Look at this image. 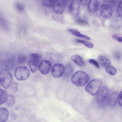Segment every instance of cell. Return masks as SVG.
<instances>
[{
    "mask_svg": "<svg viewBox=\"0 0 122 122\" xmlns=\"http://www.w3.org/2000/svg\"><path fill=\"white\" fill-rule=\"evenodd\" d=\"M77 22L78 24L82 25H86L88 24L86 21L81 19L77 20Z\"/></svg>",
    "mask_w": 122,
    "mask_h": 122,
    "instance_id": "f546056e",
    "label": "cell"
},
{
    "mask_svg": "<svg viewBox=\"0 0 122 122\" xmlns=\"http://www.w3.org/2000/svg\"><path fill=\"white\" fill-rule=\"evenodd\" d=\"M71 60L77 65L80 66H83L85 63L81 57L79 55H74L71 57Z\"/></svg>",
    "mask_w": 122,
    "mask_h": 122,
    "instance_id": "2e32d148",
    "label": "cell"
},
{
    "mask_svg": "<svg viewBox=\"0 0 122 122\" xmlns=\"http://www.w3.org/2000/svg\"><path fill=\"white\" fill-rule=\"evenodd\" d=\"M99 4L97 0H90L88 5L87 8L88 11L91 12H94L97 11L99 9Z\"/></svg>",
    "mask_w": 122,
    "mask_h": 122,
    "instance_id": "7c38bea8",
    "label": "cell"
},
{
    "mask_svg": "<svg viewBox=\"0 0 122 122\" xmlns=\"http://www.w3.org/2000/svg\"><path fill=\"white\" fill-rule=\"evenodd\" d=\"M117 37V35H114L112 36V38L113 39H116Z\"/></svg>",
    "mask_w": 122,
    "mask_h": 122,
    "instance_id": "e575fe53",
    "label": "cell"
},
{
    "mask_svg": "<svg viewBox=\"0 0 122 122\" xmlns=\"http://www.w3.org/2000/svg\"><path fill=\"white\" fill-rule=\"evenodd\" d=\"M113 12L112 7L109 4H103L101 6L100 9L101 15L105 19H109L112 16Z\"/></svg>",
    "mask_w": 122,
    "mask_h": 122,
    "instance_id": "5b68a950",
    "label": "cell"
},
{
    "mask_svg": "<svg viewBox=\"0 0 122 122\" xmlns=\"http://www.w3.org/2000/svg\"><path fill=\"white\" fill-rule=\"evenodd\" d=\"M10 88L13 92H16L18 88V84L15 81L13 82L11 84Z\"/></svg>",
    "mask_w": 122,
    "mask_h": 122,
    "instance_id": "d4e9b609",
    "label": "cell"
},
{
    "mask_svg": "<svg viewBox=\"0 0 122 122\" xmlns=\"http://www.w3.org/2000/svg\"><path fill=\"white\" fill-rule=\"evenodd\" d=\"M116 40L118 42H122V37H117L116 39Z\"/></svg>",
    "mask_w": 122,
    "mask_h": 122,
    "instance_id": "836d02e7",
    "label": "cell"
},
{
    "mask_svg": "<svg viewBox=\"0 0 122 122\" xmlns=\"http://www.w3.org/2000/svg\"><path fill=\"white\" fill-rule=\"evenodd\" d=\"M13 58H11L7 60L5 63V67L8 69L11 70L14 66V60Z\"/></svg>",
    "mask_w": 122,
    "mask_h": 122,
    "instance_id": "44dd1931",
    "label": "cell"
},
{
    "mask_svg": "<svg viewBox=\"0 0 122 122\" xmlns=\"http://www.w3.org/2000/svg\"><path fill=\"white\" fill-rule=\"evenodd\" d=\"M101 80L99 79H95L91 81L86 86V91L92 96L96 95L98 92L102 84Z\"/></svg>",
    "mask_w": 122,
    "mask_h": 122,
    "instance_id": "7a4b0ae2",
    "label": "cell"
},
{
    "mask_svg": "<svg viewBox=\"0 0 122 122\" xmlns=\"http://www.w3.org/2000/svg\"><path fill=\"white\" fill-rule=\"evenodd\" d=\"M87 0H81L80 1L82 5L83 6H85L86 4Z\"/></svg>",
    "mask_w": 122,
    "mask_h": 122,
    "instance_id": "d6a6232c",
    "label": "cell"
},
{
    "mask_svg": "<svg viewBox=\"0 0 122 122\" xmlns=\"http://www.w3.org/2000/svg\"><path fill=\"white\" fill-rule=\"evenodd\" d=\"M51 66L50 61L47 60L42 61L39 63L38 68L40 72L42 74H46L49 71Z\"/></svg>",
    "mask_w": 122,
    "mask_h": 122,
    "instance_id": "8fae6325",
    "label": "cell"
},
{
    "mask_svg": "<svg viewBox=\"0 0 122 122\" xmlns=\"http://www.w3.org/2000/svg\"><path fill=\"white\" fill-rule=\"evenodd\" d=\"M122 93L121 91L119 94L118 96L117 100L118 102L119 105L121 106H122Z\"/></svg>",
    "mask_w": 122,
    "mask_h": 122,
    "instance_id": "4dcf8cb0",
    "label": "cell"
},
{
    "mask_svg": "<svg viewBox=\"0 0 122 122\" xmlns=\"http://www.w3.org/2000/svg\"><path fill=\"white\" fill-rule=\"evenodd\" d=\"M88 61L90 63L94 65L97 68H100L99 64L96 60L93 59H90L88 60Z\"/></svg>",
    "mask_w": 122,
    "mask_h": 122,
    "instance_id": "f1b7e54d",
    "label": "cell"
},
{
    "mask_svg": "<svg viewBox=\"0 0 122 122\" xmlns=\"http://www.w3.org/2000/svg\"><path fill=\"white\" fill-rule=\"evenodd\" d=\"M15 97L13 95L9 94L7 95L5 101L6 105L9 106L13 105L15 102Z\"/></svg>",
    "mask_w": 122,
    "mask_h": 122,
    "instance_id": "ac0fdd59",
    "label": "cell"
},
{
    "mask_svg": "<svg viewBox=\"0 0 122 122\" xmlns=\"http://www.w3.org/2000/svg\"><path fill=\"white\" fill-rule=\"evenodd\" d=\"M7 96V93L5 90L0 89V105L5 102Z\"/></svg>",
    "mask_w": 122,
    "mask_h": 122,
    "instance_id": "d6986e66",
    "label": "cell"
},
{
    "mask_svg": "<svg viewBox=\"0 0 122 122\" xmlns=\"http://www.w3.org/2000/svg\"><path fill=\"white\" fill-rule=\"evenodd\" d=\"M109 94L108 88L106 86L102 87L98 93L96 97L97 102L102 103L106 100Z\"/></svg>",
    "mask_w": 122,
    "mask_h": 122,
    "instance_id": "9c48e42d",
    "label": "cell"
},
{
    "mask_svg": "<svg viewBox=\"0 0 122 122\" xmlns=\"http://www.w3.org/2000/svg\"><path fill=\"white\" fill-rule=\"evenodd\" d=\"M26 59V57L24 55H19L18 57V61L19 64H21L24 63Z\"/></svg>",
    "mask_w": 122,
    "mask_h": 122,
    "instance_id": "484cf974",
    "label": "cell"
},
{
    "mask_svg": "<svg viewBox=\"0 0 122 122\" xmlns=\"http://www.w3.org/2000/svg\"><path fill=\"white\" fill-rule=\"evenodd\" d=\"M9 115V112L6 108H0V122H5L8 119Z\"/></svg>",
    "mask_w": 122,
    "mask_h": 122,
    "instance_id": "9a60e30c",
    "label": "cell"
},
{
    "mask_svg": "<svg viewBox=\"0 0 122 122\" xmlns=\"http://www.w3.org/2000/svg\"><path fill=\"white\" fill-rule=\"evenodd\" d=\"M0 27L4 30H8L9 27L5 20L0 13Z\"/></svg>",
    "mask_w": 122,
    "mask_h": 122,
    "instance_id": "ffe728a7",
    "label": "cell"
},
{
    "mask_svg": "<svg viewBox=\"0 0 122 122\" xmlns=\"http://www.w3.org/2000/svg\"><path fill=\"white\" fill-rule=\"evenodd\" d=\"M76 41L83 44L89 48H92L94 46V45L92 43L86 41L80 40H77Z\"/></svg>",
    "mask_w": 122,
    "mask_h": 122,
    "instance_id": "cb8c5ba5",
    "label": "cell"
},
{
    "mask_svg": "<svg viewBox=\"0 0 122 122\" xmlns=\"http://www.w3.org/2000/svg\"><path fill=\"white\" fill-rule=\"evenodd\" d=\"M105 70L108 73L112 75H114L117 73L116 69L113 66H110L107 67L106 68Z\"/></svg>",
    "mask_w": 122,
    "mask_h": 122,
    "instance_id": "603a6c76",
    "label": "cell"
},
{
    "mask_svg": "<svg viewBox=\"0 0 122 122\" xmlns=\"http://www.w3.org/2000/svg\"><path fill=\"white\" fill-rule=\"evenodd\" d=\"M73 69L71 66L68 64L66 66L65 69L64 75L66 76H71L73 72Z\"/></svg>",
    "mask_w": 122,
    "mask_h": 122,
    "instance_id": "7402d4cb",
    "label": "cell"
},
{
    "mask_svg": "<svg viewBox=\"0 0 122 122\" xmlns=\"http://www.w3.org/2000/svg\"><path fill=\"white\" fill-rule=\"evenodd\" d=\"M90 78L88 75L85 72L82 71H78L75 72L71 78L72 82L79 86L85 85L89 81Z\"/></svg>",
    "mask_w": 122,
    "mask_h": 122,
    "instance_id": "6da1fadb",
    "label": "cell"
},
{
    "mask_svg": "<svg viewBox=\"0 0 122 122\" xmlns=\"http://www.w3.org/2000/svg\"><path fill=\"white\" fill-rule=\"evenodd\" d=\"M15 6L17 9L20 11H22L24 9V7L22 5L19 3L16 4Z\"/></svg>",
    "mask_w": 122,
    "mask_h": 122,
    "instance_id": "1f68e13d",
    "label": "cell"
},
{
    "mask_svg": "<svg viewBox=\"0 0 122 122\" xmlns=\"http://www.w3.org/2000/svg\"><path fill=\"white\" fill-rule=\"evenodd\" d=\"M118 93L116 92H114L110 95L108 99V103L111 107H113L117 103L118 97Z\"/></svg>",
    "mask_w": 122,
    "mask_h": 122,
    "instance_id": "5bb4252c",
    "label": "cell"
},
{
    "mask_svg": "<svg viewBox=\"0 0 122 122\" xmlns=\"http://www.w3.org/2000/svg\"><path fill=\"white\" fill-rule=\"evenodd\" d=\"M69 31L74 35L77 37L84 38L87 40H90L91 38L87 36L81 34L78 30L73 29H69Z\"/></svg>",
    "mask_w": 122,
    "mask_h": 122,
    "instance_id": "e0dca14e",
    "label": "cell"
},
{
    "mask_svg": "<svg viewBox=\"0 0 122 122\" xmlns=\"http://www.w3.org/2000/svg\"><path fill=\"white\" fill-rule=\"evenodd\" d=\"M98 61L102 67H105L110 66L111 64L110 60L107 57L103 55H99L97 58Z\"/></svg>",
    "mask_w": 122,
    "mask_h": 122,
    "instance_id": "4fadbf2b",
    "label": "cell"
},
{
    "mask_svg": "<svg viewBox=\"0 0 122 122\" xmlns=\"http://www.w3.org/2000/svg\"><path fill=\"white\" fill-rule=\"evenodd\" d=\"M122 1L120 3L117 8V13L118 16L120 17L122 16Z\"/></svg>",
    "mask_w": 122,
    "mask_h": 122,
    "instance_id": "83f0119b",
    "label": "cell"
},
{
    "mask_svg": "<svg viewBox=\"0 0 122 122\" xmlns=\"http://www.w3.org/2000/svg\"><path fill=\"white\" fill-rule=\"evenodd\" d=\"M79 7V2L77 0L72 1L70 5L68 10L70 14L73 17L76 18L78 16Z\"/></svg>",
    "mask_w": 122,
    "mask_h": 122,
    "instance_id": "30bf717a",
    "label": "cell"
},
{
    "mask_svg": "<svg viewBox=\"0 0 122 122\" xmlns=\"http://www.w3.org/2000/svg\"><path fill=\"white\" fill-rule=\"evenodd\" d=\"M65 69V68L62 64L60 63L56 64L53 66L51 68V74L55 77H60L64 73Z\"/></svg>",
    "mask_w": 122,
    "mask_h": 122,
    "instance_id": "ba28073f",
    "label": "cell"
},
{
    "mask_svg": "<svg viewBox=\"0 0 122 122\" xmlns=\"http://www.w3.org/2000/svg\"><path fill=\"white\" fill-rule=\"evenodd\" d=\"M54 0H46L43 1V3L44 5L48 7H52Z\"/></svg>",
    "mask_w": 122,
    "mask_h": 122,
    "instance_id": "4316f807",
    "label": "cell"
},
{
    "mask_svg": "<svg viewBox=\"0 0 122 122\" xmlns=\"http://www.w3.org/2000/svg\"><path fill=\"white\" fill-rule=\"evenodd\" d=\"M16 78L19 80H24L27 79L30 75V72L29 69L24 66H21L17 67L14 72Z\"/></svg>",
    "mask_w": 122,
    "mask_h": 122,
    "instance_id": "277c9868",
    "label": "cell"
},
{
    "mask_svg": "<svg viewBox=\"0 0 122 122\" xmlns=\"http://www.w3.org/2000/svg\"><path fill=\"white\" fill-rule=\"evenodd\" d=\"M39 55L37 54L33 53L30 55L29 65L32 73L36 72L37 69V66L39 62Z\"/></svg>",
    "mask_w": 122,
    "mask_h": 122,
    "instance_id": "52a82bcc",
    "label": "cell"
},
{
    "mask_svg": "<svg viewBox=\"0 0 122 122\" xmlns=\"http://www.w3.org/2000/svg\"><path fill=\"white\" fill-rule=\"evenodd\" d=\"M12 74L7 69H2L0 72V82L3 87L7 89L12 81Z\"/></svg>",
    "mask_w": 122,
    "mask_h": 122,
    "instance_id": "3957f363",
    "label": "cell"
},
{
    "mask_svg": "<svg viewBox=\"0 0 122 122\" xmlns=\"http://www.w3.org/2000/svg\"><path fill=\"white\" fill-rule=\"evenodd\" d=\"M66 4V1L64 0H54L52 6L53 11L57 14H62L65 9Z\"/></svg>",
    "mask_w": 122,
    "mask_h": 122,
    "instance_id": "8992f818",
    "label": "cell"
}]
</instances>
